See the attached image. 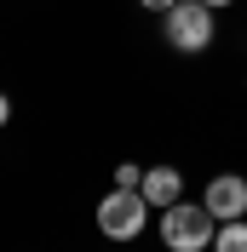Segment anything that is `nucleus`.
Returning <instances> with one entry per match:
<instances>
[{
    "mask_svg": "<svg viewBox=\"0 0 247 252\" xmlns=\"http://www.w3.org/2000/svg\"><path fill=\"white\" fill-rule=\"evenodd\" d=\"M161 23H167V46H178V52L213 46V6H201V0H178L172 12H161Z\"/></svg>",
    "mask_w": 247,
    "mask_h": 252,
    "instance_id": "nucleus-3",
    "label": "nucleus"
},
{
    "mask_svg": "<svg viewBox=\"0 0 247 252\" xmlns=\"http://www.w3.org/2000/svg\"><path fill=\"white\" fill-rule=\"evenodd\" d=\"M115 184H121V189H138V184H144V172L132 166V160H121V172H115Z\"/></svg>",
    "mask_w": 247,
    "mask_h": 252,
    "instance_id": "nucleus-7",
    "label": "nucleus"
},
{
    "mask_svg": "<svg viewBox=\"0 0 247 252\" xmlns=\"http://www.w3.org/2000/svg\"><path fill=\"white\" fill-rule=\"evenodd\" d=\"M138 195L150 201V212H167L172 201H184V172H178V166H150L144 184H138Z\"/></svg>",
    "mask_w": 247,
    "mask_h": 252,
    "instance_id": "nucleus-5",
    "label": "nucleus"
},
{
    "mask_svg": "<svg viewBox=\"0 0 247 252\" xmlns=\"http://www.w3.org/2000/svg\"><path fill=\"white\" fill-rule=\"evenodd\" d=\"M92 218H98V229H104L109 241H138L144 223H150V201H144L138 189H121V184H115L104 201H98Z\"/></svg>",
    "mask_w": 247,
    "mask_h": 252,
    "instance_id": "nucleus-2",
    "label": "nucleus"
},
{
    "mask_svg": "<svg viewBox=\"0 0 247 252\" xmlns=\"http://www.w3.org/2000/svg\"><path fill=\"white\" fill-rule=\"evenodd\" d=\"M201 6H213V12H218V6H230V0H201Z\"/></svg>",
    "mask_w": 247,
    "mask_h": 252,
    "instance_id": "nucleus-10",
    "label": "nucleus"
},
{
    "mask_svg": "<svg viewBox=\"0 0 247 252\" xmlns=\"http://www.w3.org/2000/svg\"><path fill=\"white\" fill-rule=\"evenodd\" d=\"M213 235H218V218L201 201H172L167 212H161V241H167V252H207Z\"/></svg>",
    "mask_w": 247,
    "mask_h": 252,
    "instance_id": "nucleus-1",
    "label": "nucleus"
},
{
    "mask_svg": "<svg viewBox=\"0 0 247 252\" xmlns=\"http://www.w3.org/2000/svg\"><path fill=\"white\" fill-rule=\"evenodd\" d=\"M144 12H172V6H178V0H138Z\"/></svg>",
    "mask_w": 247,
    "mask_h": 252,
    "instance_id": "nucleus-8",
    "label": "nucleus"
},
{
    "mask_svg": "<svg viewBox=\"0 0 247 252\" xmlns=\"http://www.w3.org/2000/svg\"><path fill=\"white\" fill-rule=\"evenodd\" d=\"M6 121H12V97L0 92V126H6Z\"/></svg>",
    "mask_w": 247,
    "mask_h": 252,
    "instance_id": "nucleus-9",
    "label": "nucleus"
},
{
    "mask_svg": "<svg viewBox=\"0 0 247 252\" xmlns=\"http://www.w3.org/2000/svg\"><path fill=\"white\" fill-rule=\"evenodd\" d=\"M213 252H247V218H230V223H218V235H213Z\"/></svg>",
    "mask_w": 247,
    "mask_h": 252,
    "instance_id": "nucleus-6",
    "label": "nucleus"
},
{
    "mask_svg": "<svg viewBox=\"0 0 247 252\" xmlns=\"http://www.w3.org/2000/svg\"><path fill=\"white\" fill-rule=\"evenodd\" d=\"M201 206H207L218 223L247 218V178H242V172H218L213 184H207V195H201Z\"/></svg>",
    "mask_w": 247,
    "mask_h": 252,
    "instance_id": "nucleus-4",
    "label": "nucleus"
}]
</instances>
